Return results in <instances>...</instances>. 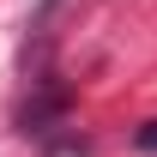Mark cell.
Here are the masks:
<instances>
[{"mask_svg":"<svg viewBox=\"0 0 157 157\" xmlns=\"http://www.w3.org/2000/svg\"><path fill=\"white\" fill-rule=\"evenodd\" d=\"M139 151H157V121H145V127H139Z\"/></svg>","mask_w":157,"mask_h":157,"instance_id":"cell-1","label":"cell"}]
</instances>
